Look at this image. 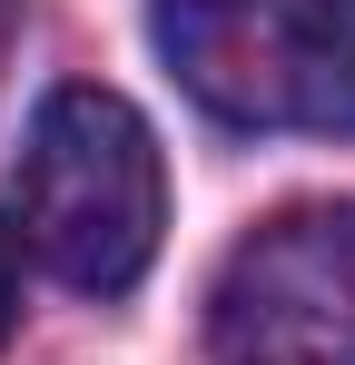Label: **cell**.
Segmentation results:
<instances>
[{
	"instance_id": "1",
	"label": "cell",
	"mask_w": 355,
	"mask_h": 365,
	"mask_svg": "<svg viewBox=\"0 0 355 365\" xmlns=\"http://www.w3.org/2000/svg\"><path fill=\"white\" fill-rule=\"evenodd\" d=\"M20 247L79 297H118L148 277L168 227V168L148 119L118 89H50L10 168Z\"/></svg>"
},
{
	"instance_id": "2",
	"label": "cell",
	"mask_w": 355,
	"mask_h": 365,
	"mask_svg": "<svg viewBox=\"0 0 355 365\" xmlns=\"http://www.w3.org/2000/svg\"><path fill=\"white\" fill-rule=\"evenodd\" d=\"M148 20L227 128H355V0H148Z\"/></svg>"
},
{
	"instance_id": "3",
	"label": "cell",
	"mask_w": 355,
	"mask_h": 365,
	"mask_svg": "<svg viewBox=\"0 0 355 365\" xmlns=\"http://www.w3.org/2000/svg\"><path fill=\"white\" fill-rule=\"evenodd\" d=\"M217 365H355V197H316L227 247L207 287Z\"/></svg>"
},
{
	"instance_id": "4",
	"label": "cell",
	"mask_w": 355,
	"mask_h": 365,
	"mask_svg": "<svg viewBox=\"0 0 355 365\" xmlns=\"http://www.w3.org/2000/svg\"><path fill=\"white\" fill-rule=\"evenodd\" d=\"M10 326H20V247L0 237V346H10Z\"/></svg>"
},
{
	"instance_id": "5",
	"label": "cell",
	"mask_w": 355,
	"mask_h": 365,
	"mask_svg": "<svg viewBox=\"0 0 355 365\" xmlns=\"http://www.w3.org/2000/svg\"><path fill=\"white\" fill-rule=\"evenodd\" d=\"M10 30H20V0H0V50H10Z\"/></svg>"
}]
</instances>
